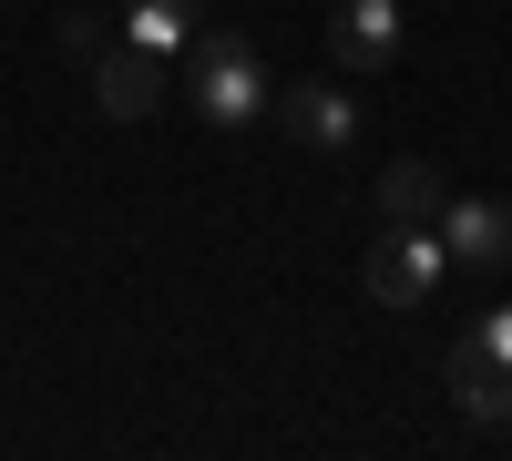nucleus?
<instances>
[{"instance_id": "obj_1", "label": "nucleus", "mask_w": 512, "mask_h": 461, "mask_svg": "<svg viewBox=\"0 0 512 461\" xmlns=\"http://www.w3.org/2000/svg\"><path fill=\"white\" fill-rule=\"evenodd\" d=\"M185 93H195V123H216V134H246V123L267 113L256 41H246V31H195V41H185Z\"/></svg>"}, {"instance_id": "obj_2", "label": "nucleus", "mask_w": 512, "mask_h": 461, "mask_svg": "<svg viewBox=\"0 0 512 461\" xmlns=\"http://www.w3.org/2000/svg\"><path fill=\"white\" fill-rule=\"evenodd\" d=\"M359 277H369V308H431L451 277V246H441V226H390Z\"/></svg>"}, {"instance_id": "obj_3", "label": "nucleus", "mask_w": 512, "mask_h": 461, "mask_svg": "<svg viewBox=\"0 0 512 461\" xmlns=\"http://www.w3.org/2000/svg\"><path fill=\"white\" fill-rule=\"evenodd\" d=\"M400 0H338V21H328V62L338 72H390L400 62Z\"/></svg>"}, {"instance_id": "obj_4", "label": "nucleus", "mask_w": 512, "mask_h": 461, "mask_svg": "<svg viewBox=\"0 0 512 461\" xmlns=\"http://www.w3.org/2000/svg\"><path fill=\"white\" fill-rule=\"evenodd\" d=\"M93 103H103L113 123H144V113L164 103V52H144V41H113V52L93 62Z\"/></svg>"}, {"instance_id": "obj_5", "label": "nucleus", "mask_w": 512, "mask_h": 461, "mask_svg": "<svg viewBox=\"0 0 512 461\" xmlns=\"http://www.w3.org/2000/svg\"><path fill=\"white\" fill-rule=\"evenodd\" d=\"M277 123H287V144H308V154H338V144H359V103L338 93L328 72H318V82H297V93L277 103Z\"/></svg>"}, {"instance_id": "obj_6", "label": "nucleus", "mask_w": 512, "mask_h": 461, "mask_svg": "<svg viewBox=\"0 0 512 461\" xmlns=\"http://www.w3.org/2000/svg\"><path fill=\"white\" fill-rule=\"evenodd\" d=\"M431 226L451 246V267H502L512 257V205H492V195H451Z\"/></svg>"}, {"instance_id": "obj_7", "label": "nucleus", "mask_w": 512, "mask_h": 461, "mask_svg": "<svg viewBox=\"0 0 512 461\" xmlns=\"http://www.w3.org/2000/svg\"><path fill=\"white\" fill-rule=\"evenodd\" d=\"M451 400H461V421L502 431V421H512V369H502L482 339H451Z\"/></svg>"}, {"instance_id": "obj_8", "label": "nucleus", "mask_w": 512, "mask_h": 461, "mask_svg": "<svg viewBox=\"0 0 512 461\" xmlns=\"http://www.w3.org/2000/svg\"><path fill=\"white\" fill-rule=\"evenodd\" d=\"M195 31H205V0H123V41H144L164 62H185Z\"/></svg>"}, {"instance_id": "obj_9", "label": "nucleus", "mask_w": 512, "mask_h": 461, "mask_svg": "<svg viewBox=\"0 0 512 461\" xmlns=\"http://www.w3.org/2000/svg\"><path fill=\"white\" fill-rule=\"evenodd\" d=\"M441 205H451V185H441V175H431L420 154H400L390 175H379V216H390V226H431Z\"/></svg>"}, {"instance_id": "obj_10", "label": "nucleus", "mask_w": 512, "mask_h": 461, "mask_svg": "<svg viewBox=\"0 0 512 461\" xmlns=\"http://www.w3.org/2000/svg\"><path fill=\"white\" fill-rule=\"evenodd\" d=\"M472 339H482V349H492V359H502V369H512V308H492V318H482V328H472Z\"/></svg>"}]
</instances>
